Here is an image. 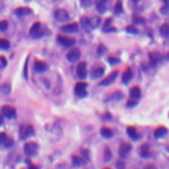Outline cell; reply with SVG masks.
Wrapping results in <instances>:
<instances>
[{
    "label": "cell",
    "mask_w": 169,
    "mask_h": 169,
    "mask_svg": "<svg viewBox=\"0 0 169 169\" xmlns=\"http://www.w3.org/2000/svg\"><path fill=\"white\" fill-rule=\"evenodd\" d=\"M122 11H123V4H122V2H116V4H115V12L116 13H122Z\"/></svg>",
    "instance_id": "obj_31"
},
{
    "label": "cell",
    "mask_w": 169,
    "mask_h": 169,
    "mask_svg": "<svg viewBox=\"0 0 169 169\" xmlns=\"http://www.w3.org/2000/svg\"><path fill=\"white\" fill-rule=\"evenodd\" d=\"M140 154H141V157H144V159H148L149 157V145L148 144H144L141 145V148H140Z\"/></svg>",
    "instance_id": "obj_23"
},
{
    "label": "cell",
    "mask_w": 169,
    "mask_h": 169,
    "mask_svg": "<svg viewBox=\"0 0 169 169\" xmlns=\"http://www.w3.org/2000/svg\"><path fill=\"white\" fill-rule=\"evenodd\" d=\"M131 144H127V143H123V144L120 145V148H119V156L120 157H125L127 154L131 152Z\"/></svg>",
    "instance_id": "obj_15"
},
{
    "label": "cell",
    "mask_w": 169,
    "mask_h": 169,
    "mask_svg": "<svg viewBox=\"0 0 169 169\" xmlns=\"http://www.w3.org/2000/svg\"><path fill=\"white\" fill-rule=\"evenodd\" d=\"M105 74V67L102 66H96V67H93L91 70V77L93 78H99Z\"/></svg>",
    "instance_id": "obj_16"
},
{
    "label": "cell",
    "mask_w": 169,
    "mask_h": 169,
    "mask_svg": "<svg viewBox=\"0 0 169 169\" xmlns=\"http://www.w3.org/2000/svg\"><path fill=\"white\" fill-rule=\"evenodd\" d=\"M134 21L135 23H139V24H143L145 20L143 19V17H140V16H134Z\"/></svg>",
    "instance_id": "obj_40"
},
{
    "label": "cell",
    "mask_w": 169,
    "mask_h": 169,
    "mask_svg": "<svg viewBox=\"0 0 169 169\" xmlns=\"http://www.w3.org/2000/svg\"><path fill=\"white\" fill-rule=\"evenodd\" d=\"M24 151H25V153L28 154V156H36L38 152V145H37V143H34V141H28L27 144L24 145Z\"/></svg>",
    "instance_id": "obj_1"
},
{
    "label": "cell",
    "mask_w": 169,
    "mask_h": 169,
    "mask_svg": "<svg viewBox=\"0 0 169 169\" xmlns=\"http://www.w3.org/2000/svg\"><path fill=\"white\" fill-rule=\"evenodd\" d=\"M114 96H111V98L110 99H118V100H119V99H122V98H123V95H122V93L119 91V93H114V94H112Z\"/></svg>",
    "instance_id": "obj_39"
},
{
    "label": "cell",
    "mask_w": 169,
    "mask_h": 169,
    "mask_svg": "<svg viewBox=\"0 0 169 169\" xmlns=\"http://www.w3.org/2000/svg\"><path fill=\"white\" fill-rule=\"evenodd\" d=\"M160 13H161V15H164V16L169 15V0H168V2H164V5L161 7Z\"/></svg>",
    "instance_id": "obj_29"
},
{
    "label": "cell",
    "mask_w": 169,
    "mask_h": 169,
    "mask_svg": "<svg viewBox=\"0 0 169 169\" xmlns=\"http://www.w3.org/2000/svg\"><path fill=\"white\" fill-rule=\"evenodd\" d=\"M15 12L17 16H27V15H31L32 11L29 8H27V7H23V8H17Z\"/></svg>",
    "instance_id": "obj_21"
},
{
    "label": "cell",
    "mask_w": 169,
    "mask_h": 169,
    "mask_svg": "<svg viewBox=\"0 0 169 169\" xmlns=\"http://www.w3.org/2000/svg\"><path fill=\"white\" fill-rule=\"evenodd\" d=\"M54 17H56L57 21L63 23V21L69 20V13H67V11H65V9H57L54 12Z\"/></svg>",
    "instance_id": "obj_5"
},
{
    "label": "cell",
    "mask_w": 169,
    "mask_h": 169,
    "mask_svg": "<svg viewBox=\"0 0 169 169\" xmlns=\"http://www.w3.org/2000/svg\"><path fill=\"white\" fill-rule=\"evenodd\" d=\"M29 169H38L37 165H29Z\"/></svg>",
    "instance_id": "obj_48"
},
{
    "label": "cell",
    "mask_w": 169,
    "mask_h": 169,
    "mask_svg": "<svg viewBox=\"0 0 169 169\" xmlns=\"http://www.w3.org/2000/svg\"><path fill=\"white\" fill-rule=\"evenodd\" d=\"M81 27L85 29V32H90L93 29L91 20H90L89 17H81Z\"/></svg>",
    "instance_id": "obj_14"
},
{
    "label": "cell",
    "mask_w": 169,
    "mask_h": 169,
    "mask_svg": "<svg viewBox=\"0 0 169 169\" xmlns=\"http://www.w3.org/2000/svg\"><path fill=\"white\" fill-rule=\"evenodd\" d=\"M81 58V50L80 49H71L69 50V53H67V60L70 61V62H77L78 60Z\"/></svg>",
    "instance_id": "obj_9"
},
{
    "label": "cell",
    "mask_w": 169,
    "mask_h": 169,
    "mask_svg": "<svg viewBox=\"0 0 169 169\" xmlns=\"http://www.w3.org/2000/svg\"><path fill=\"white\" fill-rule=\"evenodd\" d=\"M29 34H31V37H33V38H40L42 36L41 24L40 23H34L33 25H32V28L29 31Z\"/></svg>",
    "instance_id": "obj_3"
},
{
    "label": "cell",
    "mask_w": 169,
    "mask_h": 169,
    "mask_svg": "<svg viewBox=\"0 0 169 169\" xmlns=\"http://www.w3.org/2000/svg\"><path fill=\"white\" fill-rule=\"evenodd\" d=\"M103 119H111V115L107 112V114H105V116H103Z\"/></svg>",
    "instance_id": "obj_46"
},
{
    "label": "cell",
    "mask_w": 169,
    "mask_h": 169,
    "mask_svg": "<svg viewBox=\"0 0 169 169\" xmlns=\"http://www.w3.org/2000/svg\"><path fill=\"white\" fill-rule=\"evenodd\" d=\"M109 62H110L111 65H116V63H119V61H118L116 58H114V57H110V58H109Z\"/></svg>",
    "instance_id": "obj_41"
},
{
    "label": "cell",
    "mask_w": 169,
    "mask_h": 169,
    "mask_svg": "<svg viewBox=\"0 0 169 169\" xmlns=\"http://www.w3.org/2000/svg\"><path fill=\"white\" fill-rule=\"evenodd\" d=\"M78 29H80V25L75 24V23H71V24H66L61 28L62 32H66V33H77Z\"/></svg>",
    "instance_id": "obj_11"
},
{
    "label": "cell",
    "mask_w": 169,
    "mask_h": 169,
    "mask_svg": "<svg viewBox=\"0 0 169 169\" xmlns=\"http://www.w3.org/2000/svg\"><path fill=\"white\" fill-rule=\"evenodd\" d=\"M7 28H8V23H7L5 20L0 21V31H5Z\"/></svg>",
    "instance_id": "obj_38"
},
{
    "label": "cell",
    "mask_w": 169,
    "mask_h": 169,
    "mask_svg": "<svg viewBox=\"0 0 169 169\" xmlns=\"http://www.w3.org/2000/svg\"><path fill=\"white\" fill-rule=\"evenodd\" d=\"M0 62H2V66L4 67L5 65H7V60L4 58V57H0Z\"/></svg>",
    "instance_id": "obj_43"
},
{
    "label": "cell",
    "mask_w": 169,
    "mask_h": 169,
    "mask_svg": "<svg viewBox=\"0 0 169 169\" xmlns=\"http://www.w3.org/2000/svg\"><path fill=\"white\" fill-rule=\"evenodd\" d=\"M99 24H100L99 17H94V19H91V25H93V28H98Z\"/></svg>",
    "instance_id": "obj_33"
},
{
    "label": "cell",
    "mask_w": 169,
    "mask_h": 169,
    "mask_svg": "<svg viewBox=\"0 0 169 169\" xmlns=\"http://www.w3.org/2000/svg\"><path fill=\"white\" fill-rule=\"evenodd\" d=\"M107 3L109 0H95V7L99 13H105L107 11Z\"/></svg>",
    "instance_id": "obj_13"
},
{
    "label": "cell",
    "mask_w": 169,
    "mask_h": 169,
    "mask_svg": "<svg viewBox=\"0 0 169 169\" xmlns=\"http://www.w3.org/2000/svg\"><path fill=\"white\" fill-rule=\"evenodd\" d=\"M160 32H161V36H163V37H168L169 36V24H163L161 25Z\"/></svg>",
    "instance_id": "obj_28"
},
{
    "label": "cell",
    "mask_w": 169,
    "mask_h": 169,
    "mask_svg": "<svg viewBox=\"0 0 169 169\" xmlns=\"http://www.w3.org/2000/svg\"><path fill=\"white\" fill-rule=\"evenodd\" d=\"M149 58H151V63L152 65H156V63H159L161 61V57H160L159 53H151Z\"/></svg>",
    "instance_id": "obj_26"
},
{
    "label": "cell",
    "mask_w": 169,
    "mask_h": 169,
    "mask_svg": "<svg viewBox=\"0 0 169 169\" xmlns=\"http://www.w3.org/2000/svg\"><path fill=\"white\" fill-rule=\"evenodd\" d=\"M138 100H139V99H132V98H131V99H129L128 102H127V106H128V107H135L136 105H138Z\"/></svg>",
    "instance_id": "obj_35"
},
{
    "label": "cell",
    "mask_w": 169,
    "mask_h": 169,
    "mask_svg": "<svg viewBox=\"0 0 169 169\" xmlns=\"http://www.w3.org/2000/svg\"><path fill=\"white\" fill-rule=\"evenodd\" d=\"M80 2H81V5L83 7V8H89V7H91V4H93L91 0H80Z\"/></svg>",
    "instance_id": "obj_32"
},
{
    "label": "cell",
    "mask_w": 169,
    "mask_h": 169,
    "mask_svg": "<svg viewBox=\"0 0 169 169\" xmlns=\"http://www.w3.org/2000/svg\"><path fill=\"white\" fill-rule=\"evenodd\" d=\"M163 2H168V0H163Z\"/></svg>",
    "instance_id": "obj_52"
},
{
    "label": "cell",
    "mask_w": 169,
    "mask_h": 169,
    "mask_svg": "<svg viewBox=\"0 0 169 169\" xmlns=\"http://www.w3.org/2000/svg\"><path fill=\"white\" fill-rule=\"evenodd\" d=\"M9 41L8 40H5V38H0V49H3V50H8L9 49Z\"/></svg>",
    "instance_id": "obj_30"
},
{
    "label": "cell",
    "mask_w": 169,
    "mask_h": 169,
    "mask_svg": "<svg viewBox=\"0 0 169 169\" xmlns=\"http://www.w3.org/2000/svg\"><path fill=\"white\" fill-rule=\"evenodd\" d=\"M125 31H127V32H129V33H132V34H136V33H138V29H136L135 27H131V25L125 28Z\"/></svg>",
    "instance_id": "obj_36"
},
{
    "label": "cell",
    "mask_w": 169,
    "mask_h": 169,
    "mask_svg": "<svg viewBox=\"0 0 169 169\" xmlns=\"http://www.w3.org/2000/svg\"><path fill=\"white\" fill-rule=\"evenodd\" d=\"M0 124H2V118H0Z\"/></svg>",
    "instance_id": "obj_51"
},
{
    "label": "cell",
    "mask_w": 169,
    "mask_h": 169,
    "mask_svg": "<svg viewBox=\"0 0 169 169\" xmlns=\"http://www.w3.org/2000/svg\"><path fill=\"white\" fill-rule=\"evenodd\" d=\"M0 144L3 147H5V148H9V147L13 145V140L8 138L4 132H0Z\"/></svg>",
    "instance_id": "obj_10"
},
{
    "label": "cell",
    "mask_w": 169,
    "mask_h": 169,
    "mask_svg": "<svg viewBox=\"0 0 169 169\" xmlns=\"http://www.w3.org/2000/svg\"><path fill=\"white\" fill-rule=\"evenodd\" d=\"M140 94H141V91H140V89L138 87V86H135V87H132L131 90H129V95H131L132 99H139Z\"/></svg>",
    "instance_id": "obj_20"
},
{
    "label": "cell",
    "mask_w": 169,
    "mask_h": 169,
    "mask_svg": "<svg viewBox=\"0 0 169 169\" xmlns=\"http://www.w3.org/2000/svg\"><path fill=\"white\" fill-rule=\"evenodd\" d=\"M111 23H112V19H107L106 23H105V27H110Z\"/></svg>",
    "instance_id": "obj_45"
},
{
    "label": "cell",
    "mask_w": 169,
    "mask_h": 169,
    "mask_svg": "<svg viewBox=\"0 0 169 169\" xmlns=\"http://www.w3.org/2000/svg\"><path fill=\"white\" fill-rule=\"evenodd\" d=\"M144 169H156V167H154V165H148V167H145Z\"/></svg>",
    "instance_id": "obj_47"
},
{
    "label": "cell",
    "mask_w": 169,
    "mask_h": 169,
    "mask_svg": "<svg viewBox=\"0 0 169 169\" xmlns=\"http://www.w3.org/2000/svg\"><path fill=\"white\" fill-rule=\"evenodd\" d=\"M168 60H169V54H168Z\"/></svg>",
    "instance_id": "obj_54"
},
{
    "label": "cell",
    "mask_w": 169,
    "mask_h": 169,
    "mask_svg": "<svg viewBox=\"0 0 169 169\" xmlns=\"http://www.w3.org/2000/svg\"><path fill=\"white\" fill-rule=\"evenodd\" d=\"M57 41L60 42L62 46H73L75 44V40L74 38H70V37H66V36H57Z\"/></svg>",
    "instance_id": "obj_6"
},
{
    "label": "cell",
    "mask_w": 169,
    "mask_h": 169,
    "mask_svg": "<svg viewBox=\"0 0 169 169\" xmlns=\"http://www.w3.org/2000/svg\"><path fill=\"white\" fill-rule=\"evenodd\" d=\"M105 169H110V168H105Z\"/></svg>",
    "instance_id": "obj_55"
},
{
    "label": "cell",
    "mask_w": 169,
    "mask_h": 169,
    "mask_svg": "<svg viewBox=\"0 0 169 169\" xmlns=\"http://www.w3.org/2000/svg\"><path fill=\"white\" fill-rule=\"evenodd\" d=\"M132 77H134V73H132V69H128L124 71V74H123V78H122V81H123V83L125 85V83H128L129 81L132 80Z\"/></svg>",
    "instance_id": "obj_19"
},
{
    "label": "cell",
    "mask_w": 169,
    "mask_h": 169,
    "mask_svg": "<svg viewBox=\"0 0 169 169\" xmlns=\"http://www.w3.org/2000/svg\"><path fill=\"white\" fill-rule=\"evenodd\" d=\"M105 160L106 161H110L111 160V151L109 148H106V151H105Z\"/></svg>",
    "instance_id": "obj_37"
},
{
    "label": "cell",
    "mask_w": 169,
    "mask_h": 169,
    "mask_svg": "<svg viewBox=\"0 0 169 169\" xmlns=\"http://www.w3.org/2000/svg\"><path fill=\"white\" fill-rule=\"evenodd\" d=\"M132 3H139V0H132Z\"/></svg>",
    "instance_id": "obj_50"
},
{
    "label": "cell",
    "mask_w": 169,
    "mask_h": 169,
    "mask_svg": "<svg viewBox=\"0 0 169 169\" xmlns=\"http://www.w3.org/2000/svg\"><path fill=\"white\" fill-rule=\"evenodd\" d=\"M0 67H3V66H2V63H0Z\"/></svg>",
    "instance_id": "obj_53"
},
{
    "label": "cell",
    "mask_w": 169,
    "mask_h": 169,
    "mask_svg": "<svg viewBox=\"0 0 169 169\" xmlns=\"http://www.w3.org/2000/svg\"><path fill=\"white\" fill-rule=\"evenodd\" d=\"M116 77H118V73H116V71H112V73H110V74L105 78V80L100 82V86H109V85H111L115 80H116Z\"/></svg>",
    "instance_id": "obj_12"
},
{
    "label": "cell",
    "mask_w": 169,
    "mask_h": 169,
    "mask_svg": "<svg viewBox=\"0 0 169 169\" xmlns=\"http://www.w3.org/2000/svg\"><path fill=\"white\" fill-rule=\"evenodd\" d=\"M86 87H87V85L85 83V82H78L77 85H75L74 87V91H75V95L78 96H86L87 95V91H86Z\"/></svg>",
    "instance_id": "obj_4"
},
{
    "label": "cell",
    "mask_w": 169,
    "mask_h": 169,
    "mask_svg": "<svg viewBox=\"0 0 169 169\" xmlns=\"http://www.w3.org/2000/svg\"><path fill=\"white\" fill-rule=\"evenodd\" d=\"M85 164V159H81L80 156H73V165L74 167H82Z\"/></svg>",
    "instance_id": "obj_27"
},
{
    "label": "cell",
    "mask_w": 169,
    "mask_h": 169,
    "mask_svg": "<svg viewBox=\"0 0 169 169\" xmlns=\"http://www.w3.org/2000/svg\"><path fill=\"white\" fill-rule=\"evenodd\" d=\"M27 70H28V62H25V66H24V77L27 78L28 74H27Z\"/></svg>",
    "instance_id": "obj_44"
},
{
    "label": "cell",
    "mask_w": 169,
    "mask_h": 169,
    "mask_svg": "<svg viewBox=\"0 0 169 169\" xmlns=\"http://www.w3.org/2000/svg\"><path fill=\"white\" fill-rule=\"evenodd\" d=\"M105 50H106L105 46H103V45H100L99 48H98V54H99V56H102L103 53H105Z\"/></svg>",
    "instance_id": "obj_42"
},
{
    "label": "cell",
    "mask_w": 169,
    "mask_h": 169,
    "mask_svg": "<svg viewBox=\"0 0 169 169\" xmlns=\"http://www.w3.org/2000/svg\"><path fill=\"white\" fill-rule=\"evenodd\" d=\"M48 69V65L45 62H42V61H36L34 62V70L38 71V73H44Z\"/></svg>",
    "instance_id": "obj_18"
},
{
    "label": "cell",
    "mask_w": 169,
    "mask_h": 169,
    "mask_svg": "<svg viewBox=\"0 0 169 169\" xmlns=\"http://www.w3.org/2000/svg\"><path fill=\"white\" fill-rule=\"evenodd\" d=\"M127 134L132 140H138L139 139V134H138V131H136L134 127H128L127 128Z\"/></svg>",
    "instance_id": "obj_22"
},
{
    "label": "cell",
    "mask_w": 169,
    "mask_h": 169,
    "mask_svg": "<svg viewBox=\"0 0 169 169\" xmlns=\"http://www.w3.org/2000/svg\"><path fill=\"white\" fill-rule=\"evenodd\" d=\"M77 75L80 80H85L87 77V69H86V63L80 62L77 65Z\"/></svg>",
    "instance_id": "obj_8"
},
{
    "label": "cell",
    "mask_w": 169,
    "mask_h": 169,
    "mask_svg": "<svg viewBox=\"0 0 169 169\" xmlns=\"http://www.w3.org/2000/svg\"><path fill=\"white\" fill-rule=\"evenodd\" d=\"M34 135V129L32 125H21L20 127V139H27Z\"/></svg>",
    "instance_id": "obj_2"
},
{
    "label": "cell",
    "mask_w": 169,
    "mask_h": 169,
    "mask_svg": "<svg viewBox=\"0 0 169 169\" xmlns=\"http://www.w3.org/2000/svg\"><path fill=\"white\" fill-rule=\"evenodd\" d=\"M103 31H105L106 33H114V32H116V28L111 27V25H110V27H105V28H103Z\"/></svg>",
    "instance_id": "obj_34"
},
{
    "label": "cell",
    "mask_w": 169,
    "mask_h": 169,
    "mask_svg": "<svg viewBox=\"0 0 169 169\" xmlns=\"http://www.w3.org/2000/svg\"><path fill=\"white\" fill-rule=\"evenodd\" d=\"M167 134H168V128L167 127H159V128L154 129V132H153V135H154V138L156 139H161Z\"/></svg>",
    "instance_id": "obj_17"
},
{
    "label": "cell",
    "mask_w": 169,
    "mask_h": 169,
    "mask_svg": "<svg viewBox=\"0 0 169 169\" xmlns=\"http://www.w3.org/2000/svg\"><path fill=\"white\" fill-rule=\"evenodd\" d=\"M118 167H119L120 169H123V168H124V165H123V163H118Z\"/></svg>",
    "instance_id": "obj_49"
},
{
    "label": "cell",
    "mask_w": 169,
    "mask_h": 169,
    "mask_svg": "<svg viewBox=\"0 0 169 169\" xmlns=\"http://www.w3.org/2000/svg\"><path fill=\"white\" fill-rule=\"evenodd\" d=\"M2 114H3V116L8 118V119H13L16 116V110L12 106H4L2 109Z\"/></svg>",
    "instance_id": "obj_7"
},
{
    "label": "cell",
    "mask_w": 169,
    "mask_h": 169,
    "mask_svg": "<svg viewBox=\"0 0 169 169\" xmlns=\"http://www.w3.org/2000/svg\"><path fill=\"white\" fill-rule=\"evenodd\" d=\"M11 93V85L9 83H4L0 86V95H8Z\"/></svg>",
    "instance_id": "obj_24"
},
{
    "label": "cell",
    "mask_w": 169,
    "mask_h": 169,
    "mask_svg": "<svg viewBox=\"0 0 169 169\" xmlns=\"http://www.w3.org/2000/svg\"><path fill=\"white\" fill-rule=\"evenodd\" d=\"M100 135H102L103 138H106V139H110L111 136H112V131H111L110 128H107V127H102L100 128Z\"/></svg>",
    "instance_id": "obj_25"
}]
</instances>
